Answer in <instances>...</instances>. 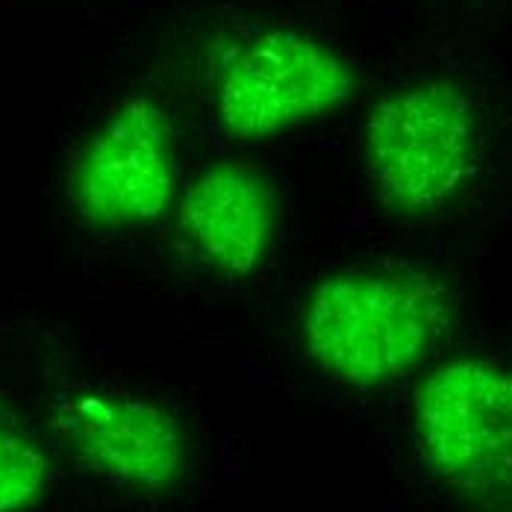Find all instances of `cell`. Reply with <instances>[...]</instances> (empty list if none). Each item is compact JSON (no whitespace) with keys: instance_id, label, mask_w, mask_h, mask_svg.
<instances>
[{"instance_id":"1","label":"cell","mask_w":512,"mask_h":512,"mask_svg":"<svg viewBox=\"0 0 512 512\" xmlns=\"http://www.w3.org/2000/svg\"><path fill=\"white\" fill-rule=\"evenodd\" d=\"M451 298L421 274H339L315 286L304 312L309 357L348 386L412 374L442 330Z\"/></svg>"},{"instance_id":"2","label":"cell","mask_w":512,"mask_h":512,"mask_svg":"<svg viewBox=\"0 0 512 512\" xmlns=\"http://www.w3.org/2000/svg\"><path fill=\"white\" fill-rule=\"evenodd\" d=\"M368 171L380 201L401 215L451 204L480 162V124L451 83H418L386 95L365 127Z\"/></svg>"},{"instance_id":"3","label":"cell","mask_w":512,"mask_h":512,"mask_svg":"<svg viewBox=\"0 0 512 512\" xmlns=\"http://www.w3.org/2000/svg\"><path fill=\"white\" fill-rule=\"evenodd\" d=\"M415 430L445 486L474 501L512 495V368L460 359L415 392Z\"/></svg>"},{"instance_id":"4","label":"cell","mask_w":512,"mask_h":512,"mask_svg":"<svg viewBox=\"0 0 512 512\" xmlns=\"http://www.w3.org/2000/svg\"><path fill=\"white\" fill-rule=\"evenodd\" d=\"M354 77L342 56L292 30H271L236 53L218 80V115L239 139H265L336 109Z\"/></svg>"},{"instance_id":"5","label":"cell","mask_w":512,"mask_h":512,"mask_svg":"<svg viewBox=\"0 0 512 512\" xmlns=\"http://www.w3.org/2000/svg\"><path fill=\"white\" fill-rule=\"evenodd\" d=\"M174 195V159L162 106L124 101L83 145L68 171L77 215L103 230H124L159 218Z\"/></svg>"},{"instance_id":"6","label":"cell","mask_w":512,"mask_h":512,"mask_svg":"<svg viewBox=\"0 0 512 512\" xmlns=\"http://www.w3.org/2000/svg\"><path fill=\"white\" fill-rule=\"evenodd\" d=\"M80 468L127 489H165L186 468V433L168 407L130 389H77L51 412Z\"/></svg>"},{"instance_id":"7","label":"cell","mask_w":512,"mask_h":512,"mask_svg":"<svg viewBox=\"0 0 512 512\" xmlns=\"http://www.w3.org/2000/svg\"><path fill=\"white\" fill-rule=\"evenodd\" d=\"M177 224L195 254L227 277H245L268 256L277 236V204L248 165L204 171L177 209Z\"/></svg>"},{"instance_id":"8","label":"cell","mask_w":512,"mask_h":512,"mask_svg":"<svg viewBox=\"0 0 512 512\" xmlns=\"http://www.w3.org/2000/svg\"><path fill=\"white\" fill-rule=\"evenodd\" d=\"M48 483V460L36 439L0 410V512H24Z\"/></svg>"}]
</instances>
